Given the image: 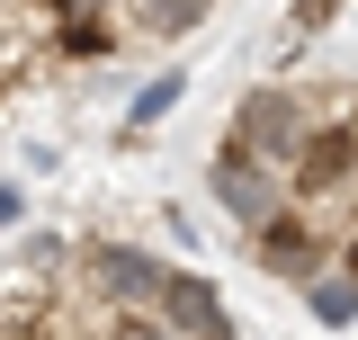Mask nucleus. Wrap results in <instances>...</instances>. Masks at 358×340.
I'll use <instances>...</instances> for the list:
<instances>
[{
	"mask_svg": "<svg viewBox=\"0 0 358 340\" xmlns=\"http://www.w3.org/2000/svg\"><path fill=\"white\" fill-rule=\"evenodd\" d=\"M350 224H358V215H350Z\"/></svg>",
	"mask_w": 358,
	"mask_h": 340,
	"instance_id": "nucleus-13",
	"label": "nucleus"
},
{
	"mask_svg": "<svg viewBox=\"0 0 358 340\" xmlns=\"http://www.w3.org/2000/svg\"><path fill=\"white\" fill-rule=\"evenodd\" d=\"M179 90H188L179 72H162V81H143V99H134V134L152 126V117H171V99H179Z\"/></svg>",
	"mask_w": 358,
	"mask_h": 340,
	"instance_id": "nucleus-9",
	"label": "nucleus"
},
{
	"mask_svg": "<svg viewBox=\"0 0 358 340\" xmlns=\"http://www.w3.org/2000/svg\"><path fill=\"white\" fill-rule=\"evenodd\" d=\"M126 45L117 18H99V9H72V18H54V54H72V63H108Z\"/></svg>",
	"mask_w": 358,
	"mask_h": 340,
	"instance_id": "nucleus-6",
	"label": "nucleus"
},
{
	"mask_svg": "<svg viewBox=\"0 0 358 340\" xmlns=\"http://www.w3.org/2000/svg\"><path fill=\"white\" fill-rule=\"evenodd\" d=\"M331 269L358 287V224H341V233H331Z\"/></svg>",
	"mask_w": 358,
	"mask_h": 340,
	"instance_id": "nucleus-10",
	"label": "nucleus"
},
{
	"mask_svg": "<svg viewBox=\"0 0 358 340\" xmlns=\"http://www.w3.org/2000/svg\"><path fill=\"white\" fill-rule=\"evenodd\" d=\"M242 242H251V260H260L268 278H287V287H305V278L331 269V224H313L305 206H278L268 224H251Z\"/></svg>",
	"mask_w": 358,
	"mask_h": 340,
	"instance_id": "nucleus-3",
	"label": "nucleus"
},
{
	"mask_svg": "<svg viewBox=\"0 0 358 340\" xmlns=\"http://www.w3.org/2000/svg\"><path fill=\"white\" fill-rule=\"evenodd\" d=\"M162 278H171V260L134 251V242H81V296L108 313H152Z\"/></svg>",
	"mask_w": 358,
	"mask_h": 340,
	"instance_id": "nucleus-2",
	"label": "nucleus"
},
{
	"mask_svg": "<svg viewBox=\"0 0 358 340\" xmlns=\"http://www.w3.org/2000/svg\"><path fill=\"white\" fill-rule=\"evenodd\" d=\"M305 313L322 323V332H341V323H358V287L341 278V269H322V278H305Z\"/></svg>",
	"mask_w": 358,
	"mask_h": 340,
	"instance_id": "nucleus-7",
	"label": "nucleus"
},
{
	"mask_svg": "<svg viewBox=\"0 0 358 340\" xmlns=\"http://www.w3.org/2000/svg\"><path fill=\"white\" fill-rule=\"evenodd\" d=\"M206 9H215V0H134V27H143V36H188Z\"/></svg>",
	"mask_w": 358,
	"mask_h": 340,
	"instance_id": "nucleus-8",
	"label": "nucleus"
},
{
	"mask_svg": "<svg viewBox=\"0 0 358 340\" xmlns=\"http://www.w3.org/2000/svg\"><path fill=\"white\" fill-rule=\"evenodd\" d=\"M206 188H215V206L251 233V224H268V215L287 206V170H260L242 162V153H215V170H206Z\"/></svg>",
	"mask_w": 358,
	"mask_h": 340,
	"instance_id": "nucleus-4",
	"label": "nucleus"
},
{
	"mask_svg": "<svg viewBox=\"0 0 358 340\" xmlns=\"http://www.w3.org/2000/svg\"><path fill=\"white\" fill-rule=\"evenodd\" d=\"M322 126L313 117V90H287V81H251L242 99H233V126H224L215 153H242V162L260 170H287L296 153H305V134Z\"/></svg>",
	"mask_w": 358,
	"mask_h": 340,
	"instance_id": "nucleus-1",
	"label": "nucleus"
},
{
	"mask_svg": "<svg viewBox=\"0 0 358 340\" xmlns=\"http://www.w3.org/2000/svg\"><path fill=\"white\" fill-rule=\"evenodd\" d=\"M331 9L341 0H296V27H331Z\"/></svg>",
	"mask_w": 358,
	"mask_h": 340,
	"instance_id": "nucleus-11",
	"label": "nucleus"
},
{
	"mask_svg": "<svg viewBox=\"0 0 358 340\" xmlns=\"http://www.w3.org/2000/svg\"><path fill=\"white\" fill-rule=\"evenodd\" d=\"M152 323L171 340H224L233 332V313L215 304V287H206V278H179V269L162 278V296H152Z\"/></svg>",
	"mask_w": 358,
	"mask_h": 340,
	"instance_id": "nucleus-5",
	"label": "nucleus"
},
{
	"mask_svg": "<svg viewBox=\"0 0 358 340\" xmlns=\"http://www.w3.org/2000/svg\"><path fill=\"white\" fill-rule=\"evenodd\" d=\"M224 340H233V332H224Z\"/></svg>",
	"mask_w": 358,
	"mask_h": 340,
	"instance_id": "nucleus-12",
	"label": "nucleus"
}]
</instances>
